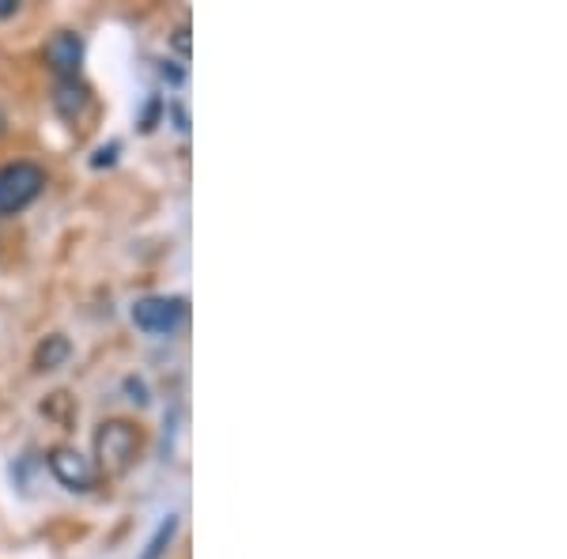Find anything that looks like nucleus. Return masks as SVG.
<instances>
[{"label": "nucleus", "mask_w": 567, "mask_h": 559, "mask_svg": "<svg viewBox=\"0 0 567 559\" xmlns=\"http://www.w3.org/2000/svg\"><path fill=\"white\" fill-rule=\"evenodd\" d=\"M45 186V170L34 163H8L0 167V216H16L23 213L31 200H39Z\"/></svg>", "instance_id": "obj_1"}, {"label": "nucleus", "mask_w": 567, "mask_h": 559, "mask_svg": "<svg viewBox=\"0 0 567 559\" xmlns=\"http://www.w3.org/2000/svg\"><path fill=\"white\" fill-rule=\"evenodd\" d=\"M186 318V302L178 296H148L133 307V325L148 337H171Z\"/></svg>", "instance_id": "obj_2"}, {"label": "nucleus", "mask_w": 567, "mask_h": 559, "mask_svg": "<svg viewBox=\"0 0 567 559\" xmlns=\"http://www.w3.org/2000/svg\"><path fill=\"white\" fill-rule=\"evenodd\" d=\"M95 446H99V457H103L106 469H125V465H130V457L136 454V435H133L130 424L114 420V424H103Z\"/></svg>", "instance_id": "obj_3"}, {"label": "nucleus", "mask_w": 567, "mask_h": 559, "mask_svg": "<svg viewBox=\"0 0 567 559\" xmlns=\"http://www.w3.org/2000/svg\"><path fill=\"white\" fill-rule=\"evenodd\" d=\"M45 61H50L58 80H76L80 65H84V39H80L76 31L53 34L50 45H45Z\"/></svg>", "instance_id": "obj_4"}, {"label": "nucleus", "mask_w": 567, "mask_h": 559, "mask_svg": "<svg viewBox=\"0 0 567 559\" xmlns=\"http://www.w3.org/2000/svg\"><path fill=\"white\" fill-rule=\"evenodd\" d=\"M50 469L72 491H84V488H91V480H95L87 457H80V454H72V451H58V454H53L50 457Z\"/></svg>", "instance_id": "obj_5"}, {"label": "nucleus", "mask_w": 567, "mask_h": 559, "mask_svg": "<svg viewBox=\"0 0 567 559\" xmlns=\"http://www.w3.org/2000/svg\"><path fill=\"white\" fill-rule=\"evenodd\" d=\"M87 106V87L80 80H58V110L65 117H76Z\"/></svg>", "instance_id": "obj_6"}, {"label": "nucleus", "mask_w": 567, "mask_h": 559, "mask_svg": "<svg viewBox=\"0 0 567 559\" xmlns=\"http://www.w3.org/2000/svg\"><path fill=\"white\" fill-rule=\"evenodd\" d=\"M69 355V341L65 337H50L42 348H39V371H53V366H61Z\"/></svg>", "instance_id": "obj_7"}, {"label": "nucleus", "mask_w": 567, "mask_h": 559, "mask_svg": "<svg viewBox=\"0 0 567 559\" xmlns=\"http://www.w3.org/2000/svg\"><path fill=\"white\" fill-rule=\"evenodd\" d=\"M175 529H178V521H175V518H167V521H163V529H159V534H155V540L148 545V552H144V559H159L163 545H167V540L175 537Z\"/></svg>", "instance_id": "obj_8"}, {"label": "nucleus", "mask_w": 567, "mask_h": 559, "mask_svg": "<svg viewBox=\"0 0 567 559\" xmlns=\"http://www.w3.org/2000/svg\"><path fill=\"white\" fill-rule=\"evenodd\" d=\"M175 50L182 53V58H189V27L182 23L178 31H175Z\"/></svg>", "instance_id": "obj_9"}, {"label": "nucleus", "mask_w": 567, "mask_h": 559, "mask_svg": "<svg viewBox=\"0 0 567 559\" xmlns=\"http://www.w3.org/2000/svg\"><path fill=\"white\" fill-rule=\"evenodd\" d=\"M114 155H117V148H103L95 155V167H103V163H114Z\"/></svg>", "instance_id": "obj_10"}, {"label": "nucleus", "mask_w": 567, "mask_h": 559, "mask_svg": "<svg viewBox=\"0 0 567 559\" xmlns=\"http://www.w3.org/2000/svg\"><path fill=\"white\" fill-rule=\"evenodd\" d=\"M16 8H20V4H16V0H0V20H8V15H16Z\"/></svg>", "instance_id": "obj_11"}]
</instances>
